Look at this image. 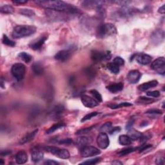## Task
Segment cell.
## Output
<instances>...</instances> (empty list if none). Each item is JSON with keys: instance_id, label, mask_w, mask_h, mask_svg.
<instances>
[{"instance_id": "cell-1", "label": "cell", "mask_w": 165, "mask_h": 165, "mask_svg": "<svg viewBox=\"0 0 165 165\" xmlns=\"http://www.w3.org/2000/svg\"><path fill=\"white\" fill-rule=\"evenodd\" d=\"M37 4L40 5L41 7L46 9L47 10H53L61 12H65L70 14L80 13V11L75 6L64 2L63 1H36Z\"/></svg>"}, {"instance_id": "cell-8", "label": "cell", "mask_w": 165, "mask_h": 165, "mask_svg": "<svg viewBox=\"0 0 165 165\" xmlns=\"http://www.w3.org/2000/svg\"><path fill=\"white\" fill-rule=\"evenodd\" d=\"M164 39V32L162 29H157L154 30L150 36L151 42L155 46L159 45L163 42Z\"/></svg>"}, {"instance_id": "cell-4", "label": "cell", "mask_w": 165, "mask_h": 165, "mask_svg": "<svg viewBox=\"0 0 165 165\" xmlns=\"http://www.w3.org/2000/svg\"><path fill=\"white\" fill-rule=\"evenodd\" d=\"M44 148L46 149L47 152H49L52 154L54 155L55 156L61 158V159H67L70 157V153L67 150L61 149L56 146H46Z\"/></svg>"}, {"instance_id": "cell-11", "label": "cell", "mask_w": 165, "mask_h": 165, "mask_svg": "<svg viewBox=\"0 0 165 165\" xmlns=\"http://www.w3.org/2000/svg\"><path fill=\"white\" fill-rule=\"evenodd\" d=\"M97 144L101 149H106L109 146L110 141L108 136L105 132H101L99 134L97 138Z\"/></svg>"}, {"instance_id": "cell-41", "label": "cell", "mask_w": 165, "mask_h": 165, "mask_svg": "<svg viewBox=\"0 0 165 165\" xmlns=\"http://www.w3.org/2000/svg\"><path fill=\"white\" fill-rule=\"evenodd\" d=\"M101 157H97V158H94L93 159H89L88 161H86L85 162H82L81 163H80V164H97L98 163H99L100 161Z\"/></svg>"}, {"instance_id": "cell-24", "label": "cell", "mask_w": 165, "mask_h": 165, "mask_svg": "<svg viewBox=\"0 0 165 165\" xmlns=\"http://www.w3.org/2000/svg\"><path fill=\"white\" fill-rule=\"evenodd\" d=\"M158 85V82L156 80H152L149 82H144L141 85H140L138 87V89L141 91H145L148 90L150 88L156 87Z\"/></svg>"}, {"instance_id": "cell-12", "label": "cell", "mask_w": 165, "mask_h": 165, "mask_svg": "<svg viewBox=\"0 0 165 165\" xmlns=\"http://www.w3.org/2000/svg\"><path fill=\"white\" fill-rule=\"evenodd\" d=\"M81 100L83 105L87 108H94L99 105V102L96 101L94 98L86 95H81Z\"/></svg>"}, {"instance_id": "cell-6", "label": "cell", "mask_w": 165, "mask_h": 165, "mask_svg": "<svg viewBox=\"0 0 165 165\" xmlns=\"http://www.w3.org/2000/svg\"><path fill=\"white\" fill-rule=\"evenodd\" d=\"M25 67L22 63H16L12 66L11 72L14 77L18 81L22 80L25 74Z\"/></svg>"}, {"instance_id": "cell-49", "label": "cell", "mask_w": 165, "mask_h": 165, "mask_svg": "<svg viewBox=\"0 0 165 165\" xmlns=\"http://www.w3.org/2000/svg\"><path fill=\"white\" fill-rule=\"evenodd\" d=\"M72 140L71 139H65L61 141L60 142H59L60 144H70L72 143Z\"/></svg>"}, {"instance_id": "cell-43", "label": "cell", "mask_w": 165, "mask_h": 165, "mask_svg": "<svg viewBox=\"0 0 165 165\" xmlns=\"http://www.w3.org/2000/svg\"><path fill=\"white\" fill-rule=\"evenodd\" d=\"M98 114V113L97 112H94L88 113L87 115H86L84 117V118L81 119V122H85L86 121H87V120H90V119H92V118H94V117L96 116Z\"/></svg>"}, {"instance_id": "cell-29", "label": "cell", "mask_w": 165, "mask_h": 165, "mask_svg": "<svg viewBox=\"0 0 165 165\" xmlns=\"http://www.w3.org/2000/svg\"><path fill=\"white\" fill-rule=\"evenodd\" d=\"M107 68L112 73L117 74H118L119 71H120V68H119V66H118V65L115 64L114 63H109L107 65Z\"/></svg>"}, {"instance_id": "cell-38", "label": "cell", "mask_w": 165, "mask_h": 165, "mask_svg": "<svg viewBox=\"0 0 165 165\" xmlns=\"http://www.w3.org/2000/svg\"><path fill=\"white\" fill-rule=\"evenodd\" d=\"M112 123L111 122H107L105 123L101 128H100V130L102 132H108L110 130L112 129Z\"/></svg>"}, {"instance_id": "cell-27", "label": "cell", "mask_w": 165, "mask_h": 165, "mask_svg": "<svg viewBox=\"0 0 165 165\" xmlns=\"http://www.w3.org/2000/svg\"><path fill=\"white\" fill-rule=\"evenodd\" d=\"M32 71L34 74L37 75H41L44 72V68L43 65L39 62L35 63L32 65Z\"/></svg>"}, {"instance_id": "cell-25", "label": "cell", "mask_w": 165, "mask_h": 165, "mask_svg": "<svg viewBox=\"0 0 165 165\" xmlns=\"http://www.w3.org/2000/svg\"><path fill=\"white\" fill-rule=\"evenodd\" d=\"M123 87L124 85L122 82H118V83H113L107 86L106 88L110 92L116 94L117 92L121 91L123 90Z\"/></svg>"}, {"instance_id": "cell-35", "label": "cell", "mask_w": 165, "mask_h": 165, "mask_svg": "<svg viewBox=\"0 0 165 165\" xmlns=\"http://www.w3.org/2000/svg\"><path fill=\"white\" fill-rule=\"evenodd\" d=\"M18 56L27 63H29L32 60V56L26 52H21L18 54Z\"/></svg>"}, {"instance_id": "cell-53", "label": "cell", "mask_w": 165, "mask_h": 165, "mask_svg": "<svg viewBox=\"0 0 165 165\" xmlns=\"http://www.w3.org/2000/svg\"><path fill=\"white\" fill-rule=\"evenodd\" d=\"M164 6H165V5H163L162 6H161V7L159 9V10H158V12L160 14H164L165 13Z\"/></svg>"}, {"instance_id": "cell-37", "label": "cell", "mask_w": 165, "mask_h": 165, "mask_svg": "<svg viewBox=\"0 0 165 165\" xmlns=\"http://www.w3.org/2000/svg\"><path fill=\"white\" fill-rule=\"evenodd\" d=\"M90 94L93 95V98H94L96 101H98L99 103L103 101V98L101 95L99 94V92L95 90H91L90 91Z\"/></svg>"}, {"instance_id": "cell-48", "label": "cell", "mask_w": 165, "mask_h": 165, "mask_svg": "<svg viewBox=\"0 0 165 165\" xmlns=\"http://www.w3.org/2000/svg\"><path fill=\"white\" fill-rule=\"evenodd\" d=\"M44 164H49V165H56V164H59L60 163L57 162V161H55L54 160L48 159L45 161V162L44 163Z\"/></svg>"}, {"instance_id": "cell-34", "label": "cell", "mask_w": 165, "mask_h": 165, "mask_svg": "<svg viewBox=\"0 0 165 165\" xmlns=\"http://www.w3.org/2000/svg\"><path fill=\"white\" fill-rule=\"evenodd\" d=\"M155 101H156L155 99L152 98H148L146 97H140L137 101V102H138L139 103H142V104H151V103H152Z\"/></svg>"}, {"instance_id": "cell-55", "label": "cell", "mask_w": 165, "mask_h": 165, "mask_svg": "<svg viewBox=\"0 0 165 165\" xmlns=\"http://www.w3.org/2000/svg\"><path fill=\"white\" fill-rule=\"evenodd\" d=\"M112 164H123V163L121 162H120L119 161H114L112 162Z\"/></svg>"}, {"instance_id": "cell-14", "label": "cell", "mask_w": 165, "mask_h": 165, "mask_svg": "<svg viewBox=\"0 0 165 165\" xmlns=\"http://www.w3.org/2000/svg\"><path fill=\"white\" fill-rule=\"evenodd\" d=\"M141 77V74L138 70H134L130 71L127 75V80L131 84H136Z\"/></svg>"}, {"instance_id": "cell-15", "label": "cell", "mask_w": 165, "mask_h": 165, "mask_svg": "<svg viewBox=\"0 0 165 165\" xmlns=\"http://www.w3.org/2000/svg\"><path fill=\"white\" fill-rule=\"evenodd\" d=\"M104 3L101 1H82V5L86 9H95L97 10L104 5Z\"/></svg>"}, {"instance_id": "cell-46", "label": "cell", "mask_w": 165, "mask_h": 165, "mask_svg": "<svg viewBox=\"0 0 165 165\" xmlns=\"http://www.w3.org/2000/svg\"><path fill=\"white\" fill-rule=\"evenodd\" d=\"M146 95L148 96H150V97H152V98H159L160 96V92L157 90L150 91V92H148L146 93Z\"/></svg>"}, {"instance_id": "cell-47", "label": "cell", "mask_w": 165, "mask_h": 165, "mask_svg": "<svg viewBox=\"0 0 165 165\" xmlns=\"http://www.w3.org/2000/svg\"><path fill=\"white\" fill-rule=\"evenodd\" d=\"M134 122H135V119H130L129 120V121L128 122V123H127V125L126 126V130H128V131H129V130H130L132 129V126H133V124H134Z\"/></svg>"}, {"instance_id": "cell-13", "label": "cell", "mask_w": 165, "mask_h": 165, "mask_svg": "<svg viewBox=\"0 0 165 165\" xmlns=\"http://www.w3.org/2000/svg\"><path fill=\"white\" fill-rule=\"evenodd\" d=\"M72 55V50H63L55 55L54 58L55 60L60 61V62H65L70 59Z\"/></svg>"}, {"instance_id": "cell-40", "label": "cell", "mask_w": 165, "mask_h": 165, "mask_svg": "<svg viewBox=\"0 0 165 165\" xmlns=\"http://www.w3.org/2000/svg\"><path fill=\"white\" fill-rule=\"evenodd\" d=\"M95 126H92L88 127V128H82L80 130H78V131L75 133L76 135H82V134H86V133H88L89 132H90L91 130L94 128Z\"/></svg>"}, {"instance_id": "cell-20", "label": "cell", "mask_w": 165, "mask_h": 165, "mask_svg": "<svg viewBox=\"0 0 165 165\" xmlns=\"http://www.w3.org/2000/svg\"><path fill=\"white\" fill-rule=\"evenodd\" d=\"M136 10L135 9H133L131 7H129V6H126V5H124L123 7L119 10V14L121 17H128L130 16H132L133 14V13L135 12Z\"/></svg>"}, {"instance_id": "cell-17", "label": "cell", "mask_w": 165, "mask_h": 165, "mask_svg": "<svg viewBox=\"0 0 165 165\" xmlns=\"http://www.w3.org/2000/svg\"><path fill=\"white\" fill-rule=\"evenodd\" d=\"M136 60L141 65H149L151 61H152V57L146 54L141 53L138 55H137L136 57Z\"/></svg>"}, {"instance_id": "cell-26", "label": "cell", "mask_w": 165, "mask_h": 165, "mask_svg": "<svg viewBox=\"0 0 165 165\" xmlns=\"http://www.w3.org/2000/svg\"><path fill=\"white\" fill-rule=\"evenodd\" d=\"M119 143L123 146H128L131 144L132 140L127 135H121L119 137Z\"/></svg>"}, {"instance_id": "cell-7", "label": "cell", "mask_w": 165, "mask_h": 165, "mask_svg": "<svg viewBox=\"0 0 165 165\" xmlns=\"http://www.w3.org/2000/svg\"><path fill=\"white\" fill-rule=\"evenodd\" d=\"M152 69L159 74L164 75L165 74V59L164 57H160L152 62L151 65Z\"/></svg>"}, {"instance_id": "cell-23", "label": "cell", "mask_w": 165, "mask_h": 165, "mask_svg": "<svg viewBox=\"0 0 165 165\" xmlns=\"http://www.w3.org/2000/svg\"><path fill=\"white\" fill-rule=\"evenodd\" d=\"M90 142H91V139L90 137L81 136L77 139L76 144L79 148L81 150L82 148H83L84 147L88 146V144H90Z\"/></svg>"}, {"instance_id": "cell-52", "label": "cell", "mask_w": 165, "mask_h": 165, "mask_svg": "<svg viewBox=\"0 0 165 165\" xmlns=\"http://www.w3.org/2000/svg\"><path fill=\"white\" fill-rule=\"evenodd\" d=\"M13 3H16V4H25V3H27V1L26 0H14V1H13Z\"/></svg>"}, {"instance_id": "cell-10", "label": "cell", "mask_w": 165, "mask_h": 165, "mask_svg": "<svg viewBox=\"0 0 165 165\" xmlns=\"http://www.w3.org/2000/svg\"><path fill=\"white\" fill-rule=\"evenodd\" d=\"M101 154V151L97 148L92 146H87L81 150V154L83 157H90L98 156Z\"/></svg>"}, {"instance_id": "cell-22", "label": "cell", "mask_w": 165, "mask_h": 165, "mask_svg": "<svg viewBox=\"0 0 165 165\" xmlns=\"http://www.w3.org/2000/svg\"><path fill=\"white\" fill-rule=\"evenodd\" d=\"M37 132H38V130H35L32 132H30V133L26 134V135L19 141V143L20 144H25L26 143H28L30 142L31 141H32L34 137H35Z\"/></svg>"}, {"instance_id": "cell-18", "label": "cell", "mask_w": 165, "mask_h": 165, "mask_svg": "<svg viewBox=\"0 0 165 165\" xmlns=\"http://www.w3.org/2000/svg\"><path fill=\"white\" fill-rule=\"evenodd\" d=\"M31 156H32V160L33 162L38 163L41 160L43 159L44 154L41 150L36 148H34L32 150Z\"/></svg>"}, {"instance_id": "cell-45", "label": "cell", "mask_w": 165, "mask_h": 165, "mask_svg": "<svg viewBox=\"0 0 165 165\" xmlns=\"http://www.w3.org/2000/svg\"><path fill=\"white\" fill-rule=\"evenodd\" d=\"M162 111L159 109H156V108H153L148 110L146 112V113L147 114H152V115H157V114H162Z\"/></svg>"}, {"instance_id": "cell-16", "label": "cell", "mask_w": 165, "mask_h": 165, "mask_svg": "<svg viewBox=\"0 0 165 165\" xmlns=\"http://www.w3.org/2000/svg\"><path fill=\"white\" fill-rule=\"evenodd\" d=\"M47 39V36L41 37L36 40L32 41V43H30L29 44V47L34 50H38L41 49V47H43V44L45 42Z\"/></svg>"}, {"instance_id": "cell-3", "label": "cell", "mask_w": 165, "mask_h": 165, "mask_svg": "<svg viewBox=\"0 0 165 165\" xmlns=\"http://www.w3.org/2000/svg\"><path fill=\"white\" fill-rule=\"evenodd\" d=\"M116 34V27L112 23H105L99 25L96 31V34L99 38H105L108 36H114Z\"/></svg>"}, {"instance_id": "cell-51", "label": "cell", "mask_w": 165, "mask_h": 165, "mask_svg": "<svg viewBox=\"0 0 165 165\" xmlns=\"http://www.w3.org/2000/svg\"><path fill=\"white\" fill-rule=\"evenodd\" d=\"M157 164H164V157H159L156 160Z\"/></svg>"}, {"instance_id": "cell-50", "label": "cell", "mask_w": 165, "mask_h": 165, "mask_svg": "<svg viewBox=\"0 0 165 165\" xmlns=\"http://www.w3.org/2000/svg\"><path fill=\"white\" fill-rule=\"evenodd\" d=\"M120 130H121V128H120V127H115V128H112L110 130L109 133L112 135V134H114L116 132H118L120 131Z\"/></svg>"}, {"instance_id": "cell-5", "label": "cell", "mask_w": 165, "mask_h": 165, "mask_svg": "<svg viewBox=\"0 0 165 165\" xmlns=\"http://www.w3.org/2000/svg\"><path fill=\"white\" fill-rule=\"evenodd\" d=\"M90 57L93 61L98 63L104 60H109L111 58V53L110 51L104 52L94 50L91 52Z\"/></svg>"}, {"instance_id": "cell-31", "label": "cell", "mask_w": 165, "mask_h": 165, "mask_svg": "<svg viewBox=\"0 0 165 165\" xmlns=\"http://www.w3.org/2000/svg\"><path fill=\"white\" fill-rule=\"evenodd\" d=\"M0 11L3 14H12L14 12V9L12 6L9 5H4L1 6Z\"/></svg>"}, {"instance_id": "cell-9", "label": "cell", "mask_w": 165, "mask_h": 165, "mask_svg": "<svg viewBox=\"0 0 165 165\" xmlns=\"http://www.w3.org/2000/svg\"><path fill=\"white\" fill-rule=\"evenodd\" d=\"M46 14L50 19H54L55 21L68 20V17H69V16H68V14H70L57 12V11H53V10H47Z\"/></svg>"}, {"instance_id": "cell-19", "label": "cell", "mask_w": 165, "mask_h": 165, "mask_svg": "<svg viewBox=\"0 0 165 165\" xmlns=\"http://www.w3.org/2000/svg\"><path fill=\"white\" fill-rule=\"evenodd\" d=\"M64 111H65V108L63 107V105H56L53 108L51 112L52 117L54 118V119H58L62 116Z\"/></svg>"}, {"instance_id": "cell-21", "label": "cell", "mask_w": 165, "mask_h": 165, "mask_svg": "<svg viewBox=\"0 0 165 165\" xmlns=\"http://www.w3.org/2000/svg\"><path fill=\"white\" fill-rule=\"evenodd\" d=\"M15 158L16 163L19 164H25L28 160V156L25 151H19L16 154Z\"/></svg>"}, {"instance_id": "cell-36", "label": "cell", "mask_w": 165, "mask_h": 165, "mask_svg": "<svg viewBox=\"0 0 165 165\" xmlns=\"http://www.w3.org/2000/svg\"><path fill=\"white\" fill-rule=\"evenodd\" d=\"M2 42L3 44H6L9 47H14L16 45V43L14 41H13L12 40H10L9 37H7V36L6 35H3V38H2Z\"/></svg>"}, {"instance_id": "cell-28", "label": "cell", "mask_w": 165, "mask_h": 165, "mask_svg": "<svg viewBox=\"0 0 165 165\" xmlns=\"http://www.w3.org/2000/svg\"><path fill=\"white\" fill-rule=\"evenodd\" d=\"M141 136H142V133L138 131H137V130H133L132 129L129 130L128 136L131 138L132 141H136L140 139Z\"/></svg>"}, {"instance_id": "cell-30", "label": "cell", "mask_w": 165, "mask_h": 165, "mask_svg": "<svg viewBox=\"0 0 165 165\" xmlns=\"http://www.w3.org/2000/svg\"><path fill=\"white\" fill-rule=\"evenodd\" d=\"M65 124L61 123L55 124V125H54L52 126H51L50 128L47 130V131L46 132V133L47 134L52 133L54 132L55 131H56V130H59L61 128H63V127H65Z\"/></svg>"}, {"instance_id": "cell-33", "label": "cell", "mask_w": 165, "mask_h": 165, "mask_svg": "<svg viewBox=\"0 0 165 165\" xmlns=\"http://www.w3.org/2000/svg\"><path fill=\"white\" fill-rule=\"evenodd\" d=\"M19 13L27 17H32L35 15V12L33 10L29 9H22L19 10Z\"/></svg>"}, {"instance_id": "cell-54", "label": "cell", "mask_w": 165, "mask_h": 165, "mask_svg": "<svg viewBox=\"0 0 165 165\" xmlns=\"http://www.w3.org/2000/svg\"><path fill=\"white\" fill-rule=\"evenodd\" d=\"M11 153V151H9V150H4V151H2L1 152V156H7V155L10 154Z\"/></svg>"}, {"instance_id": "cell-39", "label": "cell", "mask_w": 165, "mask_h": 165, "mask_svg": "<svg viewBox=\"0 0 165 165\" xmlns=\"http://www.w3.org/2000/svg\"><path fill=\"white\" fill-rule=\"evenodd\" d=\"M85 72L86 75H87V76L89 77L90 78L94 77L95 75V70L94 69V68H90V67L86 68L85 70Z\"/></svg>"}, {"instance_id": "cell-44", "label": "cell", "mask_w": 165, "mask_h": 165, "mask_svg": "<svg viewBox=\"0 0 165 165\" xmlns=\"http://www.w3.org/2000/svg\"><path fill=\"white\" fill-rule=\"evenodd\" d=\"M113 63H114L115 64L118 65V66H123V65H125V60H124L122 57L118 56L115 57L114 59H113Z\"/></svg>"}, {"instance_id": "cell-42", "label": "cell", "mask_w": 165, "mask_h": 165, "mask_svg": "<svg viewBox=\"0 0 165 165\" xmlns=\"http://www.w3.org/2000/svg\"><path fill=\"white\" fill-rule=\"evenodd\" d=\"M132 104L130 103H120L119 105H109L110 107L112 109H117V108H121V107H123V106H132Z\"/></svg>"}, {"instance_id": "cell-2", "label": "cell", "mask_w": 165, "mask_h": 165, "mask_svg": "<svg viewBox=\"0 0 165 165\" xmlns=\"http://www.w3.org/2000/svg\"><path fill=\"white\" fill-rule=\"evenodd\" d=\"M36 30V27L32 25H18L14 28L12 36L16 39L23 38L32 35Z\"/></svg>"}, {"instance_id": "cell-56", "label": "cell", "mask_w": 165, "mask_h": 165, "mask_svg": "<svg viewBox=\"0 0 165 165\" xmlns=\"http://www.w3.org/2000/svg\"><path fill=\"white\" fill-rule=\"evenodd\" d=\"M0 161H1L2 164H4V162H3V159H1V160H0Z\"/></svg>"}, {"instance_id": "cell-32", "label": "cell", "mask_w": 165, "mask_h": 165, "mask_svg": "<svg viewBox=\"0 0 165 165\" xmlns=\"http://www.w3.org/2000/svg\"><path fill=\"white\" fill-rule=\"evenodd\" d=\"M139 147H136V148H125V149H123L122 150L120 151V152L118 153V155L119 156H126L130 153H132L134 151H136V150H138Z\"/></svg>"}]
</instances>
